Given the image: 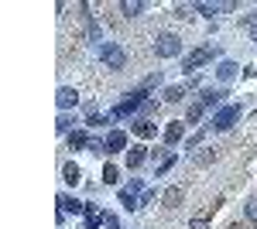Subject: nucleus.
Here are the masks:
<instances>
[{
	"instance_id": "17",
	"label": "nucleus",
	"mask_w": 257,
	"mask_h": 229,
	"mask_svg": "<svg viewBox=\"0 0 257 229\" xmlns=\"http://www.w3.org/2000/svg\"><path fill=\"white\" fill-rule=\"evenodd\" d=\"M120 11H123L127 18H138L141 11H144V4H141V0H123V4H120Z\"/></svg>"
},
{
	"instance_id": "13",
	"label": "nucleus",
	"mask_w": 257,
	"mask_h": 229,
	"mask_svg": "<svg viewBox=\"0 0 257 229\" xmlns=\"http://www.w3.org/2000/svg\"><path fill=\"white\" fill-rule=\"evenodd\" d=\"M103 219H106V215H103V212H99L96 205H86V229H96L99 222H103Z\"/></svg>"
},
{
	"instance_id": "15",
	"label": "nucleus",
	"mask_w": 257,
	"mask_h": 229,
	"mask_svg": "<svg viewBox=\"0 0 257 229\" xmlns=\"http://www.w3.org/2000/svg\"><path fill=\"white\" fill-rule=\"evenodd\" d=\"M237 69H240L237 62H223V65H219V69H216V76L223 79V82H230V79L237 76Z\"/></svg>"
},
{
	"instance_id": "4",
	"label": "nucleus",
	"mask_w": 257,
	"mask_h": 229,
	"mask_svg": "<svg viewBox=\"0 0 257 229\" xmlns=\"http://www.w3.org/2000/svg\"><path fill=\"white\" fill-rule=\"evenodd\" d=\"M144 96H148V89H134V93H131V99H123V103H120L117 110H113V116H117V120H123V116H131L134 110H138V106H144V103H148Z\"/></svg>"
},
{
	"instance_id": "1",
	"label": "nucleus",
	"mask_w": 257,
	"mask_h": 229,
	"mask_svg": "<svg viewBox=\"0 0 257 229\" xmlns=\"http://www.w3.org/2000/svg\"><path fill=\"white\" fill-rule=\"evenodd\" d=\"M99 62H103V69L120 72V69L127 65V52L120 48L117 41H103V45H99Z\"/></svg>"
},
{
	"instance_id": "16",
	"label": "nucleus",
	"mask_w": 257,
	"mask_h": 229,
	"mask_svg": "<svg viewBox=\"0 0 257 229\" xmlns=\"http://www.w3.org/2000/svg\"><path fill=\"white\" fill-rule=\"evenodd\" d=\"M223 96H226L223 89H202V103H206V110H209V106H216Z\"/></svg>"
},
{
	"instance_id": "2",
	"label": "nucleus",
	"mask_w": 257,
	"mask_h": 229,
	"mask_svg": "<svg viewBox=\"0 0 257 229\" xmlns=\"http://www.w3.org/2000/svg\"><path fill=\"white\" fill-rule=\"evenodd\" d=\"M213 55H216V48H213V45H199L196 52H189V55H185L182 69H185V72H196V69H202L206 62H213Z\"/></svg>"
},
{
	"instance_id": "20",
	"label": "nucleus",
	"mask_w": 257,
	"mask_h": 229,
	"mask_svg": "<svg viewBox=\"0 0 257 229\" xmlns=\"http://www.w3.org/2000/svg\"><path fill=\"white\" fill-rule=\"evenodd\" d=\"M69 147H72V151H79V147H89V140H86V134H82V130H76V134L69 137Z\"/></svg>"
},
{
	"instance_id": "3",
	"label": "nucleus",
	"mask_w": 257,
	"mask_h": 229,
	"mask_svg": "<svg viewBox=\"0 0 257 229\" xmlns=\"http://www.w3.org/2000/svg\"><path fill=\"white\" fill-rule=\"evenodd\" d=\"M155 52H158V58H175V55H182V38H178V35H158Z\"/></svg>"
},
{
	"instance_id": "29",
	"label": "nucleus",
	"mask_w": 257,
	"mask_h": 229,
	"mask_svg": "<svg viewBox=\"0 0 257 229\" xmlns=\"http://www.w3.org/2000/svg\"><path fill=\"white\" fill-rule=\"evenodd\" d=\"M89 151H93V154H106V144H103V140H96V137H93V140H89Z\"/></svg>"
},
{
	"instance_id": "32",
	"label": "nucleus",
	"mask_w": 257,
	"mask_h": 229,
	"mask_svg": "<svg viewBox=\"0 0 257 229\" xmlns=\"http://www.w3.org/2000/svg\"><path fill=\"white\" fill-rule=\"evenodd\" d=\"M103 222H106V229H120V222H117V215H106V219H103Z\"/></svg>"
},
{
	"instance_id": "33",
	"label": "nucleus",
	"mask_w": 257,
	"mask_h": 229,
	"mask_svg": "<svg viewBox=\"0 0 257 229\" xmlns=\"http://www.w3.org/2000/svg\"><path fill=\"white\" fill-rule=\"evenodd\" d=\"M189 229H209V222H206V219H192V226Z\"/></svg>"
},
{
	"instance_id": "9",
	"label": "nucleus",
	"mask_w": 257,
	"mask_h": 229,
	"mask_svg": "<svg viewBox=\"0 0 257 229\" xmlns=\"http://www.w3.org/2000/svg\"><path fill=\"white\" fill-rule=\"evenodd\" d=\"M131 127H134V134H138L141 140H148V137H155V134H158V127H155L151 120H138V123H131Z\"/></svg>"
},
{
	"instance_id": "18",
	"label": "nucleus",
	"mask_w": 257,
	"mask_h": 229,
	"mask_svg": "<svg viewBox=\"0 0 257 229\" xmlns=\"http://www.w3.org/2000/svg\"><path fill=\"white\" fill-rule=\"evenodd\" d=\"M62 178H65L69 185H79L82 171H79V168H76V164H65V168H62Z\"/></svg>"
},
{
	"instance_id": "11",
	"label": "nucleus",
	"mask_w": 257,
	"mask_h": 229,
	"mask_svg": "<svg viewBox=\"0 0 257 229\" xmlns=\"http://www.w3.org/2000/svg\"><path fill=\"white\" fill-rule=\"evenodd\" d=\"M144 157H148V147H131V151H127V168H141V164H144Z\"/></svg>"
},
{
	"instance_id": "27",
	"label": "nucleus",
	"mask_w": 257,
	"mask_h": 229,
	"mask_svg": "<svg viewBox=\"0 0 257 229\" xmlns=\"http://www.w3.org/2000/svg\"><path fill=\"white\" fill-rule=\"evenodd\" d=\"M158 82H161V72H155V76H148V79H144V86H141V89H155Z\"/></svg>"
},
{
	"instance_id": "8",
	"label": "nucleus",
	"mask_w": 257,
	"mask_h": 229,
	"mask_svg": "<svg viewBox=\"0 0 257 229\" xmlns=\"http://www.w3.org/2000/svg\"><path fill=\"white\" fill-rule=\"evenodd\" d=\"M127 147V134L123 130H113V134L106 137V154H117V151H123Z\"/></svg>"
},
{
	"instance_id": "28",
	"label": "nucleus",
	"mask_w": 257,
	"mask_h": 229,
	"mask_svg": "<svg viewBox=\"0 0 257 229\" xmlns=\"http://www.w3.org/2000/svg\"><path fill=\"white\" fill-rule=\"evenodd\" d=\"M103 123H110V116H99V113H89V127H103Z\"/></svg>"
},
{
	"instance_id": "19",
	"label": "nucleus",
	"mask_w": 257,
	"mask_h": 229,
	"mask_svg": "<svg viewBox=\"0 0 257 229\" xmlns=\"http://www.w3.org/2000/svg\"><path fill=\"white\" fill-rule=\"evenodd\" d=\"M59 205H62V212H82V209H86L82 202H76V198H69V195H62V198H59Z\"/></svg>"
},
{
	"instance_id": "24",
	"label": "nucleus",
	"mask_w": 257,
	"mask_h": 229,
	"mask_svg": "<svg viewBox=\"0 0 257 229\" xmlns=\"http://www.w3.org/2000/svg\"><path fill=\"white\" fill-rule=\"evenodd\" d=\"M55 130H59V134H69V130H72V116L62 113V116H59V123H55Z\"/></svg>"
},
{
	"instance_id": "5",
	"label": "nucleus",
	"mask_w": 257,
	"mask_h": 229,
	"mask_svg": "<svg viewBox=\"0 0 257 229\" xmlns=\"http://www.w3.org/2000/svg\"><path fill=\"white\" fill-rule=\"evenodd\" d=\"M240 113H243V110H240L237 103H233V106H223V110L213 116V127H216V130H230V127L240 120Z\"/></svg>"
},
{
	"instance_id": "7",
	"label": "nucleus",
	"mask_w": 257,
	"mask_h": 229,
	"mask_svg": "<svg viewBox=\"0 0 257 229\" xmlns=\"http://www.w3.org/2000/svg\"><path fill=\"white\" fill-rule=\"evenodd\" d=\"M182 134H185V120H172L168 127H165V144L172 147V144H178L182 140Z\"/></svg>"
},
{
	"instance_id": "26",
	"label": "nucleus",
	"mask_w": 257,
	"mask_h": 229,
	"mask_svg": "<svg viewBox=\"0 0 257 229\" xmlns=\"http://www.w3.org/2000/svg\"><path fill=\"white\" fill-rule=\"evenodd\" d=\"M117 168H113V164H106V168H103V181H106V185H113V181H117Z\"/></svg>"
},
{
	"instance_id": "10",
	"label": "nucleus",
	"mask_w": 257,
	"mask_h": 229,
	"mask_svg": "<svg viewBox=\"0 0 257 229\" xmlns=\"http://www.w3.org/2000/svg\"><path fill=\"white\" fill-rule=\"evenodd\" d=\"M182 198H185V188H168V191H165V198H161V205H165V209H178Z\"/></svg>"
},
{
	"instance_id": "14",
	"label": "nucleus",
	"mask_w": 257,
	"mask_h": 229,
	"mask_svg": "<svg viewBox=\"0 0 257 229\" xmlns=\"http://www.w3.org/2000/svg\"><path fill=\"white\" fill-rule=\"evenodd\" d=\"M226 7H233V4H196V11L206 14V18H213V14H219V11H226Z\"/></svg>"
},
{
	"instance_id": "30",
	"label": "nucleus",
	"mask_w": 257,
	"mask_h": 229,
	"mask_svg": "<svg viewBox=\"0 0 257 229\" xmlns=\"http://www.w3.org/2000/svg\"><path fill=\"white\" fill-rule=\"evenodd\" d=\"M202 140H206V134H202V130H199V134L192 137V140H189V144H185V151H192V147H199V144H202Z\"/></svg>"
},
{
	"instance_id": "31",
	"label": "nucleus",
	"mask_w": 257,
	"mask_h": 229,
	"mask_svg": "<svg viewBox=\"0 0 257 229\" xmlns=\"http://www.w3.org/2000/svg\"><path fill=\"white\" fill-rule=\"evenodd\" d=\"M172 164H175V157H165V161H161V164H158V178H161V174H165V171H168Z\"/></svg>"
},
{
	"instance_id": "6",
	"label": "nucleus",
	"mask_w": 257,
	"mask_h": 229,
	"mask_svg": "<svg viewBox=\"0 0 257 229\" xmlns=\"http://www.w3.org/2000/svg\"><path fill=\"white\" fill-rule=\"evenodd\" d=\"M55 99H59V106H62V110H72V106L79 103V93H76L72 86H62L59 93H55Z\"/></svg>"
},
{
	"instance_id": "21",
	"label": "nucleus",
	"mask_w": 257,
	"mask_h": 229,
	"mask_svg": "<svg viewBox=\"0 0 257 229\" xmlns=\"http://www.w3.org/2000/svg\"><path fill=\"white\" fill-rule=\"evenodd\" d=\"M216 161V147H202V154H196V164H209Z\"/></svg>"
},
{
	"instance_id": "23",
	"label": "nucleus",
	"mask_w": 257,
	"mask_h": 229,
	"mask_svg": "<svg viewBox=\"0 0 257 229\" xmlns=\"http://www.w3.org/2000/svg\"><path fill=\"white\" fill-rule=\"evenodd\" d=\"M243 28H247V31H250V38L257 41V11H254V14H247V18H243Z\"/></svg>"
},
{
	"instance_id": "25",
	"label": "nucleus",
	"mask_w": 257,
	"mask_h": 229,
	"mask_svg": "<svg viewBox=\"0 0 257 229\" xmlns=\"http://www.w3.org/2000/svg\"><path fill=\"white\" fill-rule=\"evenodd\" d=\"M243 212H247L250 222H257V195H254V198H247V209H243Z\"/></svg>"
},
{
	"instance_id": "12",
	"label": "nucleus",
	"mask_w": 257,
	"mask_h": 229,
	"mask_svg": "<svg viewBox=\"0 0 257 229\" xmlns=\"http://www.w3.org/2000/svg\"><path fill=\"white\" fill-rule=\"evenodd\" d=\"M202 113H206V103H202V99H199V103H192V106L185 110V127H189V123H199V120H202Z\"/></svg>"
},
{
	"instance_id": "22",
	"label": "nucleus",
	"mask_w": 257,
	"mask_h": 229,
	"mask_svg": "<svg viewBox=\"0 0 257 229\" xmlns=\"http://www.w3.org/2000/svg\"><path fill=\"white\" fill-rule=\"evenodd\" d=\"M182 96H185V86H172V89H165V99H168V103H178Z\"/></svg>"
}]
</instances>
